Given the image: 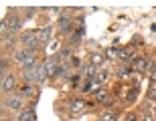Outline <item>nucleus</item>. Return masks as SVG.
I'll return each instance as SVG.
<instances>
[{
  "mask_svg": "<svg viewBox=\"0 0 156 121\" xmlns=\"http://www.w3.org/2000/svg\"><path fill=\"white\" fill-rule=\"evenodd\" d=\"M33 14H35V10H33V8H29V10H27V18H30Z\"/></svg>",
  "mask_w": 156,
  "mask_h": 121,
  "instance_id": "nucleus-27",
  "label": "nucleus"
},
{
  "mask_svg": "<svg viewBox=\"0 0 156 121\" xmlns=\"http://www.w3.org/2000/svg\"><path fill=\"white\" fill-rule=\"evenodd\" d=\"M39 32V42L41 45H49L53 40V26H45V29L37 30Z\"/></svg>",
  "mask_w": 156,
  "mask_h": 121,
  "instance_id": "nucleus-6",
  "label": "nucleus"
},
{
  "mask_svg": "<svg viewBox=\"0 0 156 121\" xmlns=\"http://www.w3.org/2000/svg\"><path fill=\"white\" fill-rule=\"evenodd\" d=\"M89 61H91L93 67H99V65H104L105 55H104V52H91V55H89Z\"/></svg>",
  "mask_w": 156,
  "mask_h": 121,
  "instance_id": "nucleus-12",
  "label": "nucleus"
},
{
  "mask_svg": "<svg viewBox=\"0 0 156 121\" xmlns=\"http://www.w3.org/2000/svg\"><path fill=\"white\" fill-rule=\"evenodd\" d=\"M2 42H4L6 46H12V45H14V35H12V32L4 35V36H2Z\"/></svg>",
  "mask_w": 156,
  "mask_h": 121,
  "instance_id": "nucleus-19",
  "label": "nucleus"
},
{
  "mask_svg": "<svg viewBox=\"0 0 156 121\" xmlns=\"http://www.w3.org/2000/svg\"><path fill=\"white\" fill-rule=\"evenodd\" d=\"M130 73H132V71L128 69V67H124V69H122V71H118V75H122V77H128V75H130Z\"/></svg>",
  "mask_w": 156,
  "mask_h": 121,
  "instance_id": "nucleus-24",
  "label": "nucleus"
},
{
  "mask_svg": "<svg viewBox=\"0 0 156 121\" xmlns=\"http://www.w3.org/2000/svg\"><path fill=\"white\" fill-rule=\"evenodd\" d=\"M154 115H156V105H154Z\"/></svg>",
  "mask_w": 156,
  "mask_h": 121,
  "instance_id": "nucleus-29",
  "label": "nucleus"
},
{
  "mask_svg": "<svg viewBox=\"0 0 156 121\" xmlns=\"http://www.w3.org/2000/svg\"><path fill=\"white\" fill-rule=\"evenodd\" d=\"M18 95L20 97H30V95H35V87L30 85V83H27V85H23L18 89Z\"/></svg>",
  "mask_w": 156,
  "mask_h": 121,
  "instance_id": "nucleus-14",
  "label": "nucleus"
},
{
  "mask_svg": "<svg viewBox=\"0 0 156 121\" xmlns=\"http://www.w3.org/2000/svg\"><path fill=\"white\" fill-rule=\"evenodd\" d=\"M14 87H16V77L14 75H8L6 77H2V83H0V89H2V93H10V91H14Z\"/></svg>",
  "mask_w": 156,
  "mask_h": 121,
  "instance_id": "nucleus-4",
  "label": "nucleus"
},
{
  "mask_svg": "<svg viewBox=\"0 0 156 121\" xmlns=\"http://www.w3.org/2000/svg\"><path fill=\"white\" fill-rule=\"evenodd\" d=\"M95 69H98V67H93L91 63H89V65H85V67H83V71H85V73H87V77H95Z\"/></svg>",
  "mask_w": 156,
  "mask_h": 121,
  "instance_id": "nucleus-21",
  "label": "nucleus"
},
{
  "mask_svg": "<svg viewBox=\"0 0 156 121\" xmlns=\"http://www.w3.org/2000/svg\"><path fill=\"white\" fill-rule=\"evenodd\" d=\"M47 49H49V52H51V55H53V52H57L59 51V40H51Z\"/></svg>",
  "mask_w": 156,
  "mask_h": 121,
  "instance_id": "nucleus-22",
  "label": "nucleus"
},
{
  "mask_svg": "<svg viewBox=\"0 0 156 121\" xmlns=\"http://www.w3.org/2000/svg\"><path fill=\"white\" fill-rule=\"evenodd\" d=\"M0 121H12V119H8V117H2V119H0Z\"/></svg>",
  "mask_w": 156,
  "mask_h": 121,
  "instance_id": "nucleus-28",
  "label": "nucleus"
},
{
  "mask_svg": "<svg viewBox=\"0 0 156 121\" xmlns=\"http://www.w3.org/2000/svg\"><path fill=\"white\" fill-rule=\"evenodd\" d=\"M132 69L136 71V73H144V71H148V69H150V65H148V59H144V57L134 59V61H132Z\"/></svg>",
  "mask_w": 156,
  "mask_h": 121,
  "instance_id": "nucleus-7",
  "label": "nucleus"
},
{
  "mask_svg": "<svg viewBox=\"0 0 156 121\" xmlns=\"http://www.w3.org/2000/svg\"><path fill=\"white\" fill-rule=\"evenodd\" d=\"M120 59H124V61L132 59V51H128V49H126V51H122V52H120Z\"/></svg>",
  "mask_w": 156,
  "mask_h": 121,
  "instance_id": "nucleus-23",
  "label": "nucleus"
},
{
  "mask_svg": "<svg viewBox=\"0 0 156 121\" xmlns=\"http://www.w3.org/2000/svg\"><path fill=\"white\" fill-rule=\"evenodd\" d=\"M6 69H8V61L2 57V59H0V75H2V77L8 75V73H6Z\"/></svg>",
  "mask_w": 156,
  "mask_h": 121,
  "instance_id": "nucleus-20",
  "label": "nucleus"
},
{
  "mask_svg": "<svg viewBox=\"0 0 156 121\" xmlns=\"http://www.w3.org/2000/svg\"><path fill=\"white\" fill-rule=\"evenodd\" d=\"M105 97H108V91H105L104 87H98V89H95V99H98V101H104Z\"/></svg>",
  "mask_w": 156,
  "mask_h": 121,
  "instance_id": "nucleus-17",
  "label": "nucleus"
},
{
  "mask_svg": "<svg viewBox=\"0 0 156 121\" xmlns=\"http://www.w3.org/2000/svg\"><path fill=\"white\" fill-rule=\"evenodd\" d=\"M98 87V83H95V79L93 77H87L85 83H83V87H81V93H91L93 89Z\"/></svg>",
  "mask_w": 156,
  "mask_h": 121,
  "instance_id": "nucleus-13",
  "label": "nucleus"
},
{
  "mask_svg": "<svg viewBox=\"0 0 156 121\" xmlns=\"http://www.w3.org/2000/svg\"><path fill=\"white\" fill-rule=\"evenodd\" d=\"M87 105V101H81V99H71V103H69V111L71 113H79L83 107Z\"/></svg>",
  "mask_w": 156,
  "mask_h": 121,
  "instance_id": "nucleus-11",
  "label": "nucleus"
},
{
  "mask_svg": "<svg viewBox=\"0 0 156 121\" xmlns=\"http://www.w3.org/2000/svg\"><path fill=\"white\" fill-rule=\"evenodd\" d=\"M126 121H136V115H134V113H128V115H126Z\"/></svg>",
  "mask_w": 156,
  "mask_h": 121,
  "instance_id": "nucleus-26",
  "label": "nucleus"
},
{
  "mask_svg": "<svg viewBox=\"0 0 156 121\" xmlns=\"http://www.w3.org/2000/svg\"><path fill=\"white\" fill-rule=\"evenodd\" d=\"M142 121H156V119H154V117H152V115H150V113H146V115H144V117H142Z\"/></svg>",
  "mask_w": 156,
  "mask_h": 121,
  "instance_id": "nucleus-25",
  "label": "nucleus"
},
{
  "mask_svg": "<svg viewBox=\"0 0 156 121\" xmlns=\"http://www.w3.org/2000/svg\"><path fill=\"white\" fill-rule=\"evenodd\" d=\"M4 20H6V24H8V30H10V32H14V30H18L20 26H23L24 16H20V14H8Z\"/></svg>",
  "mask_w": 156,
  "mask_h": 121,
  "instance_id": "nucleus-3",
  "label": "nucleus"
},
{
  "mask_svg": "<svg viewBox=\"0 0 156 121\" xmlns=\"http://www.w3.org/2000/svg\"><path fill=\"white\" fill-rule=\"evenodd\" d=\"M6 107L8 109H14V111H23L24 109V97L20 95H10V97H6Z\"/></svg>",
  "mask_w": 156,
  "mask_h": 121,
  "instance_id": "nucleus-2",
  "label": "nucleus"
},
{
  "mask_svg": "<svg viewBox=\"0 0 156 121\" xmlns=\"http://www.w3.org/2000/svg\"><path fill=\"white\" fill-rule=\"evenodd\" d=\"M71 20H69V16H67V14H63V16H59V20H57V26L59 29H61V32H65V35H67V32H71V29H73V26H71Z\"/></svg>",
  "mask_w": 156,
  "mask_h": 121,
  "instance_id": "nucleus-10",
  "label": "nucleus"
},
{
  "mask_svg": "<svg viewBox=\"0 0 156 121\" xmlns=\"http://www.w3.org/2000/svg\"><path fill=\"white\" fill-rule=\"evenodd\" d=\"M18 40H20V42H23V46L24 49H29L30 52H35L37 49H39V32H37V30H24L23 35L18 36Z\"/></svg>",
  "mask_w": 156,
  "mask_h": 121,
  "instance_id": "nucleus-1",
  "label": "nucleus"
},
{
  "mask_svg": "<svg viewBox=\"0 0 156 121\" xmlns=\"http://www.w3.org/2000/svg\"><path fill=\"white\" fill-rule=\"evenodd\" d=\"M33 73H35V79H37V83H45L47 79H49V75H47V67H45V63H39L37 65V69L33 71Z\"/></svg>",
  "mask_w": 156,
  "mask_h": 121,
  "instance_id": "nucleus-8",
  "label": "nucleus"
},
{
  "mask_svg": "<svg viewBox=\"0 0 156 121\" xmlns=\"http://www.w3.org/2000/svg\"><path fill=\"white\" fill-rule=\"evenodd\" d=\"M33 55H35V52H30L29 49H18V51H14V61H16L18 65H20V67H23L24 63H27V61H29L30 57H33Z\"/></svg>",
  "mask_w": 156,
  "mask_h": 121,
  "instance_id": "nucleus-5",
  "label": "nucleus"
},
{
  "mask_svg": "<svg viewBox=\"0 0 156 121\" xmlns=\"http://www.w3.org/2000/svg\"><path fill=\"white\" fill-rule=\"evenodd\" d=\"M99 121H118V115L112 113V111H108V113H104V115L99 117Z\"/></svg>",
  "mask_w": 156,
  "mask_h": 121,
  "instance_id": "nucleus-18",
  "label": "nucleus"
},
{
  "mask_svg": "<svg viewBox=\"0 0 156 121\" xmlns=\"http://www.w3.org/2000/svg\"><path fill=\"white\" fill-rule=\"evenodd\" d=\"M16 121H37V113L33 107H29V109H23L20 113H18V119Z\"/></svg>",
  "mask_w": 156,
  "mask_h": 121,
  "instance_id": "nucleus-9",
  "label": "nucleus"
},
{
  "mask_svg": "<svg viewBox=\"0 0 156 121\" xmlns=\"http://www.w3.org/2000/svg\"><path fill=\"white\" fill-rule=\"evenodd\" d=\"M93 79H95V83H98V85H101V83H104V81L108 79V71H98Z\"/></svg>",
  "mask_w": 156,
  "mask_h": 121,
  "instance_id": "nucleus-16",
  "label": "nucleus"
},
{
  "mask_svg": "<svg viewBox=\"0 0 156 121\" xmlns=\"http://www.w3.org/2000/svg\"><path fill=\"white\" fill-rule=\"evenodd\" d=\"M136 99H138V87H132V89L128 91L126 101H128V103H132V101H136Z\"/></svg>",
  "mask_w": 156,
  "mask_h": 121,
  "instance_id": "nucleus-15",
  "label": "nucleus"
}]
</instances>
